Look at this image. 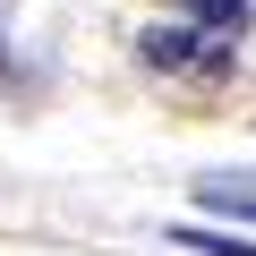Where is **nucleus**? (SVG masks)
<instances>
[{
  "instance_id": "obj_1",
  "label": "nucleus",
  "mask_w": 256,
  "mask_h": 256,
  "mask_svg": "<svg viewBox=\"0 0 256 256\" xmlns=\"http://www.w3.org/2000/svg\"><path fill=\"white\" fill-rule=\"evenodd\" d=\"M137 60H146L154 77L205 86V77H230V34H214V26H196V18H171V26H146V34H137Z\"/></svg>"
},
{
  "instance_id": "obj_2",
  "label": "nucleus",
  "mask_w": 256,
  "mask_h": 256,
  "mask_svg": "<svg viewBox=\"0 0 256 256\" xmlns=\"http://www.w3.org/2000/svg\"><path fill=\"white\" fill-rule=\"evenodd\" d=\"M162 239H180V248H196V256H256V239H239V230H196V222H171Z\"/></svg>"
},
{
  "instance_id": "obj_3",
  "label": "nucleus",
  "mask_w": 256,
  "mask_h": 256,
  "mask_svg": "<svg viewBox=\"0 0 256 256\" xmlns=\"http://www.w3.org/2000/svg\"><path fill=\"white\" fill-rule=\"evenodd\" d=\"M188 18H196V26H214V34H230V43H239V34H248V18H256V0H188Z\"/></svg>"
},
{
  "instance_id": "obj_4",
  "label": "nucleus",
  "mask_w": 256,
  "mask_h": 256,
  "mask_svg": "<svg viewBox=\"0 0 256 256\" xmlns=\"http://www.w3.org/2000/svg\"><path fill=\"white\" fill-rule=\"evenodd\" d=\"M196 205H214V214H256V180H205Z\"/></svg>"
},
{
  "instance_id": "obj_5",
  "label": "nucleus",
  "mask_w": 256,
  "mask_h": 256,
  "mask_svg": "<svg viewBox=\"0 0 256 256\" xmlns=\"http://www.w3.org/2000/svg\"><path fill=\"white\" fill-rule=\"evenodd\" d=\"M0 77H9V43H0Z\"/></svg>"
}]
</instances>
